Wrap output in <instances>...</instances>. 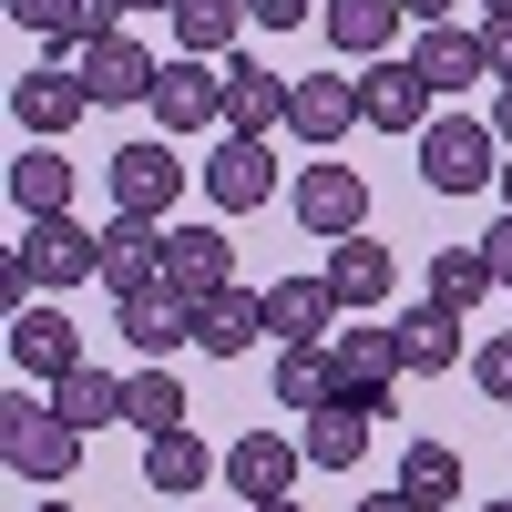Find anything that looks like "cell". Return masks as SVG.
<instances>
[{"label": "cell", "instance_id": "obj_29", "mask_svg": "<svg viewBox=\"0 0 512 512\" xmlns=\"http://www.w3.org/2000/svg\"><path fill=\"white\" fill-rule=\"evenodd\" d=\"M123 431H144V441L185 431V379L175 369H134V379H123Z\"/></svg>", "mask_w": 512, "mask_h": 512}, {"label": "cell", "instance_id": "obj_10", "mask_svg": "<svg viewBox=\"0 0 512 512\" xmlns=\"http://www.w3.org/2000/svg\"><path fill=\"white\" fill-rule=\"evenodd\" d=\"M154 123L164 134H205V123H226V62H164V82H154Z\"/></svg>", "mask_w": 512, "mask_h": 512}, {"label": "cell", "instance_id": "obj_14", "mask_svg": "<svg viewBox=\"0 0 512 512\" xmlns=\"http://www.w3.org/2000/svg\"><path fill=\"white\" fill-rule=\"evenodd\" d=\"M164 287H185L195 308L216 287H236V236L226 226H164Z\"/></svg>", "mask_w": 512, "mask_h": 512}, {"label": "cell", "instance_id": "obj_39", "mask_svg": "<svg viewBox=\"0 0 512 512\" xmlns=\"http://www.w3.org/2000/svg\"><path fill=\"white\" fill-rule=\"evenodd\" d=\"M492 134L512 144V82H492Z\"/></svg>", "mask_w": 512, "mask_h": 512}, {"label": "cell", "instance_id": "obj_8", "mask_svg": "<svg viewBox=\"0 0 512 512\" xmlns=\"http://www.w3.org/2000/svg\"><path fill=\"white\" fill-rule=\"evenodd\" d=\"M11 256L41 277V297H52V287H82V277H103V236H93V226H72V216H31V236H21Z\"/></svg>", "mask_w": 512, "mask_h": 512}, {"label": "cell", "instance_id": "obj_32", "mask_svg": "<svg viewBox=\"0 0 512 512\" xmlns=\"http://www.w3.org/2000/svg\"><path fill=\"white\" fill-rule=\"evenodd\" d=\"M11 195H21V216H72V164H62L52 144H31V154L11 164Z\"/></svg>", "mask_w": 512, "mask_h": 512}, {"label": "cell", "instance_id": "obj_30", "mask_svg": "<svg viewBox=\"0 0 512 512\" xmlns=\"http://www.w3.org/2000/svg\"><path fill=\"white\" fill-rule=\"evenodd\" d=\"M400 492H410L420 512H451V502H461V451H451V441H410V451H400Z\"/></svg>", "mask_w": 512, "mask_h": 512}, {"label": "cell", "instance_id": "obj_4", "mask_svg": "<svg viewBox=\"0 0 512 512\" xmlns=\"http://www.w3.org/2000/svg\"><path fill=\"white\" fill-rule=\"evenodd\" d=\"M103 175H113V205H123V216H154V226H164V216L185 205V154L164 144V134H154V144H123Z\"/></svg>", "mask_w": 512, "mask_h": 512}, {"label": "cell", "instance_id": "obj_21", "mask_svg": "<svg viewBox=\"0 0 512 512\" xmlns=\"http://www.w3.org/2000/svg\"><path fill=\"white\" fill-rule=\"evenodd\" d=\"M154 277H164V226L113 205V226H103V287H113V297H134V287H154Z\"/></svg>", "mask_w": 512, "mask_h": 512}, {"label": "cell", "instance_id": "obj_27", "mask_svg": "<svg viewBox=\"0 0 512 512\" xmlns=\"http://www.w3.org/2000/svg\"><path fill=\"white\" fill-rule=\"evenodd\" d=\"M246 31H256V21H246V0H175V41H185L195 62H226Z\"/></svg>", "mask_w": 512, "mask_h": 512}, {"label": "cell", "instance_id": "obj_5", "mask_svg": "<svg viewBox=\"0 0 512 512\" xmlns=\"http://www.w3.org/2000/svg\"><path fill=\"white\" fill-rule=\"evenodd\" d=\"M72 72H82V93H93V103H154V82H164V62L144 52V41L134 31H103V41H82V52H72Z\"/></svg>", "mask_w": 512, "mask_h": 512}, {"label": "cell", "instance_id": "obj_35", "mask_svg": "<svg viewBox=\"0 0 512 512\" xmlns=\"http://www.w3.org/2000/svg\"><path fill=\"white\" fill-rule=\"evenodd\" d=\"M472 379H482V400H502V410H512V328L472 349Z\"/></svg>", "mask_w": 512, "mask_h": 512}, {"label": "cell", "instance_id": "obj_24", "mask_svg": "<svg viewBox=\"0 0 512 512\" xmlns=\"http://www.w3.org/2000/svg\"><path fill=\"white\" fill-rule=\"evenodd\" d=\"M369 420H379V410L328 400V410H308V431H297V441H308V461H318V472H359V461H369Z\"/></svg>", "mask_w": 512, "mask_h": 512}, {"label": "cell", "instance_id": "obj_11", "mask_svg": "<svg viewBox=\"0 0 512 512\" xmlns=\"http://www.w3.org/2000/svg\"><path fill=\"white\" fill-rule=\"evenodd\" d=\"M410 62L431 72V93H451V103L472 93V82H502V72H492V41H482V31H461V21H420Z\"/></svg>", "mask_w": 512, "mask_h": 512}, {"label": "cell", "instance_id": "obj_45", "mask_svg": "<svg viewBox=\"0 0 512 512\" xmlns=\"http://www.w3.org/2000/svg\"><path fill=\"white\" fill-rule=\"evenodd\" d=\"M31 512H72V502H31Z\"/></svg>", "mask_w": 512, "mask_h": 512}, {"label": "cell", "instance_id": "obj_40", "mask_svg": "<svg viewBox=\"0 0 512 512\" xmlns=\"http://www.w3.org/2000/svg\"><path fill=\"white\" fill-rule=\"evenodd\" d=\"M359 512H420L410 492H359Z\"/></svg>", "mask_w": 512, "mask_h": 512}, {"label": "cell", "instance_id": "obj_31", "mask_svg": "<svg viewBox=\"0 0 512 512\" xmlns=\"http://www.w3.org/2000/svg\"><path fill=\"white\" fill-rule=\"evenodd\" d=\"M328 400H338V359H328V349H277V410L308 420V410H328Z\"/></svg>", "mask_w": 512, "mask_h": 512}, {"label": "cell", "instance_id": "obj_1", "mask_svg": "<svg viewBox=\"0 0 512 512\" xmlns=\"http://www.w3.org/2000/svg\"><path fill=\"white\" fill-rule=\"evenodd\" d=\"M492 175H502L492 113H431V123H420V185H431V195H482Z\"/></svg>", "mask_w": 512, "mask_h": 512}, {"label": "cell", "instance_id": "obj_3", "mask_svg": "<svg viewBox=\"0 0 512 512\" xmlns=\"http://www.w3.org/2000/svg\"><path fill=\"white\" fill-rule=\"evenodd\" d=\"M328 359H338V400H359V410H390V390L410 379V359H400V318L338 328V338H328Z\"/></svg>", "mask_w": 512, "mask_h": 512}, {"label": "cell", "instance_id": "obj_9", "mask_svg": "<svg viewBox=\"0 0 512 512\" xmlns=\"http://www.w3.org/2000/svg\"><path fill=\"white\" fill-rule=\"evenodd\" d=\"M349 123H369L359 113V72H308V82H297V93H287V134L297 144H349Z\"/></svg>", "mask_w": 512, "mask_h": 512}, {"label": "cell", "instance_id": "obj_16", "mask_svg": "<svg viewBox=\"0 0 512 512\" xmlns=\"http://www.w3.org/2000/svg\"><path fill=\"white\" fill-rule=\"evenodd\" d=\"M11 359H21V379L52 390L62 369H82V328L52 308V297H31V308H11Z\"/></svg>", "mask_w": 512, "mask_h": 512}, {"label": "cell", "instance_id": "obj_38", "mask_svg": "<svg viewBox=\"0 0 512 512\" xmlns=\"http://www.w3.org/2000/svg\"><path fill=\"white\" fill-rule=\"evenodd\" d=\"M482 41H492V72L512 82V11H492V21H482Z\"/></svg>", "mask_w": 512, "mask_h": 512}, {"label": "cell", "instance_id": "obj_18", "mask_svg": "<svg viewBox=\"0 0 512 512\" xmlns=\"http://www.w3.org/2000/svg\"><path fill=\"white\" fill-rule=\"evenodd\" d=\"M123 338H134V349L144 359H175V349H195V297L185 287H134V297H123Z\"/></svg>", "mask_w": 512, "mask_h": 512}, {"label": "cell", "instance_id": "obj_2", "mask_svg": "<svg viewBox=\"0 0 512 512\" xmlns=\"http://www.w3.org/2000/svg\"><path fill=\"white\" fill-rule=\"evenodd\" d=\"M82 441H93V431H72V420L52 410V390H41V400H0V461H11L21 482H41V492L72 482Z\"/></svg>", "mask_w": 512, "mask_h": 512}, {"label": "cell", "instance_id": "obj_28", "mask_svg": "<svg viewBox=\"0 0 512 512\" xmlns=\"http://www.w3.org/2000/svg\"><path fill=\"white\" fill-rule=\"evenodd\" d=\"M400 359H410V379H441V369L461 359V308H441V297H431V308H410V318H400Z\"/></svg>", "mask_w": 512, "mask_h": 512}, {"label": "cell", "instance_id": "obj_47", "mask_svg": "<svg viewBox=\"0 0 512 512\" xmlns=\"http://www.w3.org/2000/svg\"><path fill=\"white\" fill-rule=\"evenodd\" d=\"M482 512H512V502H482Z\"/></svg>", "mask_w": 512, "mask_h": 512}, {"label": "cell", "instance_id": "obj_42", "mask_svg": "<svg viewBox=\"0 0 512 512\" xmlns=\"http://www.w3.org/2000/svg\"><path fill=\"white\" fill-rule=\"evenodd\" d=\"M246 512H308V502H297V492H277V502H246Z\"/></svg>", "mask_w": 512, "mask_h": 512}, {"label": "cell", "instance_id": "obj_41", "mask_svg": "<svg viewBox=\"0 0 512 512\" xmlns=\"http://www.w3.org/2000/svg\"><path fill=\"white\" fill-rule=\"evenodd\" d=\"M400 11H410V21H451L461 0H400Z\"/></svg>", "mask_w": 512, "mask_h": 512}, {"label": "cell", "instance_id": "obj_34", "mask_svg": "<svg viewBox=\"0 0 512 512\" xmlns=\"http://www.w3.org/2000/svg\"><path fill=\"white\" fill-rule=\"evenodd\" d=\"M492 287H502V277L482 267V246H441V256H431V297H441V308H482Z\"/></svg>", "mask_w": 512, "mask_h": 512}, {"label": "cell", "instance_id": "obj_25", "mask_svg": "<svg viewBox=\"0 0 512 512\" xmlns=\"http://www.w3.org/2000/svg\"><path fill=\"white\" fill-rule=\"evenodd\" d=\"M328 287H338V308H369L379 318V297H390V246H369V226L338 236L328 246Z\"/></svg>", "mask_w": 512, "mask_h": 512}, {"label": "cell", "instance_id": "obj_19", "mask_svg": "<svg viewBox=\"0 0 512 512\" xmlns=\"http://www.w3.org/2000/svg\"><path fill=\"white\" fill-rule=\"evenodd\" d=\"M287 93H297L287 72L226 52V134H287Z\"/></svg>", "mask_w": 512, "mask_h": 512}, {"label": "cell", "instance_id": "obj_20", "mask_svg": "<svg viewBox=\"0 0 512 512\" xmlns=\"http://www.w3.org/2000/svg\"><path fill=\"white\" fill-rule=\"evenodd\" d=\"M11 21L41 31V52H82V41L123 31V0H11Z\"/></svg>", "mask_w": 512, "mask_h": 512}, {"label": "cell", "instance_id": "obj_23", "mask_svg": "<svg viewBox=\"0 0 512 512\" xmlns=\"http://www.w3.org/2000/svg\"><path fill=\"white\" fill-rule=\"evenodd\" d=\"M256 328H267V297L216 287V297L195 308V349H205V359H246V349H256Z\"/></svg>", "mask_w": 512, "mask_h": 512}, {"label": "cell", "instance_id": "obj_44", "mask_svg": "<svg viewBox=\"0 0 512 512\" xmlns=\"http://www.w3.org/2000/svg\"><path fill=\"white\" fill-rule=\"evenodd\" d=\"M123 11H175V0H123Z\"/></svg>", "mask_w": 512, "mask_h": 512}, {"label": "cell", "instance_id": "obj_15", "mask_svg": "<svg viewBox=\"0 0 512 512\" xmlns=\"http://www.w3.org/2000/svg\"><path fill=\"white\" fill-rule=\"evenodd\" d=\"M338 318H349V308H338L328 277H277V287H267V328H277V349H328Z\"/></svg>", "mask_w": 512, "mask_h": 512}, {"label": "cell", "instance_id": "obj_43", "mask_svg": "<svg viewBox=\"0 0 512 512\" xmlns=\"http://www.w3.org/2000/svg\"><path fill=\"white\" fill-rule=\"evenodd\" d=\"M492 185H502V205H512V144H502V175H492Z\"/></svg>", "mask_w": 512, "mask_h": 512}, {"label": "cell", "instance_id": "obj_33", "mask_svg": "<svg viewBox=\"0 0 512 512\" xmlns=\"http://www.w3.org/2000/svg\"><path fill=\"white\" fill-rule=\"evenodd\" d=\"M205 472H226V461H205V441H195V431L144 441V482H154V492H205Z\"/></svg>", "mask_w": 512, "mask_h": 512}, {"label": "cell", "instance_id": "obj_7", "mask_svg": "<svg viewBox=\"0 0 512 512\" xmlns=\"http://www.w3.org/2000/svg\"><path fill=\"white\" fill-rule=\"evenodd\" d=\"M287 216L308 226V236H359L369 226V185H359V164H308V175L287 185Z\"/></svg>", "mask_w": 512, "mask_h": 512}, {"label": "cell", "instance_id": "obj_37", "mask_svg": "<svg viewBox=\"0 0 512 512\" xmlns=\"http://www.w3.org/2000/svg\"><path fill=\"white\" fill-rule=\"evenodd\" d=\"M482 267H492V277H502V287H512V205H502V226H492V236H482Z\"/></svg>", "mask_w": 512, "mask_h": 512}, {"label": "cell", "instance_id": "obj_12", "mask_svg": "<svg viewBox=\"0 0 512 512\" xmlns=\"http://www.w3.org/2000/svg\"><path fill=\"white\" fill-rule=\"evenodd\" d=\"M11 113H21V134H31V144H62L72 123L93 113V93H82V72L41 62V72H21V82H11Z\"/></svg>", "mask_w": 512, "mask_h": 512}, {"label": "cell", "instance_id": "obj_36", "mask_svg": "<svg viewBox=\"0 0 512 512\" xmlns=\"http://www.w3.org/2000/svg\"><path fill=\"white\" fill-rule=\"evenodd\" d=\"M246 21H256V31H297V21H308V0H246Z\"/></svg>", "mask_w": 512, "mask_h": 512}, {"label": "cell", "instance_id": "obj_6", "mask_svg": "<svg viewBox=\"0 0 512 512\" xmlns=\"http://www.w3.org/2000/svg\"><path fill=\"white\" fill-rule=\"evenodd\" d=\"M431 72H420L410 52H379L369 62V82H359V113H369V134H410L420 144V123H431Z\"/></svg>", "mask_w": 512, "mask_h": 512}, {"label": "cell", "instance_id": "obj_22", "mask_svg": "<svg viewBox=\"0 0 512 512\" xmlns=\"http://www.w3.org/2000/svg\"><path fill=\"white\" fill-rule=\"evenodd\" d=\"M400 21H410L400 0H328V11H318V31H328L349 62H379V52L400 41Z\"/></svg>", "mask_w": 512, "mask_h": 512}, {"label": "cell", "instance_id": "obj_17", "mask_svg": "<svg viewBox=\"0 0 512 512\" xmlns=\"http://www.w3.org/2000/svg\"><path fill=\"white\" fill-rule=\"evenodd\" d=\"M216 461H226V492H246V502H277V492L297 482V461H308V441H287V431H236Z\"/></svg>", "mask_w": 512, "mask_h": 512}, {"label": "cell", "instance_id": "obj_26", "mask_svg": "<svg viewBox=\"0 0 512 512\" xmlns=\"http://www.w3.org/2000/svg\"><path fill=\"white\" fill-rule=\"evenodd\" d=\"M52 410L72 420V431H113V420H123V379L82 359V369H62V379H52Z\"/></svg>", "mask_w": 512, "mask_h": 512}, {"label": "cell", "instance_id": "obj_46", "mask_svg": "<svg viewBox=\"0 0 512 512\" xmlns=\"http://www.w3.org/2000/svg\"><path fill=\"white\" fill-rule=\"evenodd\" d=\"M482 11H512V0H482Z\"/></svg>", "mask_w": 512, "mask_h": 512}, {"label": "cell", "instance_id": "obj_13", "mask_svg": "<svg viewBox=\"0 0 512 512\" xmlns=\"http://www.w3.org/2000/svg\"><path fill=\"white\" fill-rule=\"evenodd\" d=\"M205 195H216L226 216H256V205L277 195V154H267V134H226L216 154H205Z\"/></svg>", "mask_w": 512, "mask_h": 512}]
</instances>
